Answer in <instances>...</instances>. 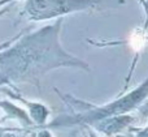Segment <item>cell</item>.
Here are the masks:
<instances>
[{
  "instance_id": "cell-1",
  "label": "cell",
  "mask_w": 148,
  "mask_h": 137,
  "mask_svg": "<svg viewBox=\"0 0 148 137\" xmlns=\"http://www.w3.org/2000/svg\"><path fill=\"white\" fill-rule=\"evenodd\" d=\"M62 18L25 37H18L7 50L0 51V81H25L57 67H75L88 71L81 59L61 47L59 34Z\"/></svg>"
},
{
  "instance_id": "cell-2",
  "label": "cell",
  "mask_w": 148,
  "mask_h": 137,
  "mask_svg": "<svg viewBox=\"0 0 148 137\" xmlns=\"http://www.w3.org/2000/svg\"><path fill=\"white\" fill-rule=\"evenodd\" d=\"M125 0H26L23 13L31 21H46L83 10H101L122 5Z\"/></svg>"
},
{
  "instance_id": "cell-3",
  "label": "cell",
  "mask_w": 148,
  "mask_h": 137,
  "mask_svg": "<svg viewBox=\"0 0 148 137\" xmlns=\"http://www.w3.org/2000/svg\"><path fill=\"white\" fill-rule=\"evenodd\" d=\"M148 98V77L139 84L136 88L130 90L129 93L123 94L122 97L114 99L113 102L104 104V106H96V107H88V109H81L83 111L79 115H77L72 123H86V124H92L97 120L105 119L109 116H117V115H126L129 112L138 110L140 104H143Z\"/></svg>"
},
{
  "instance_id": "cell-4",
  "label": "cell",
  "mask_w": 148,
  "mask_h": 137,
  "mask_svg": "<svg viewBox=\"0 0 148 137\" xmlns=\"http://www.w3.org/2000/svg\"><path fill=\"white\" fill-rule=\"evenodd\" d=\"M134 123V116L126 114V115H117V116H109L105 119L97 120V122L90 124L96 131L104 133L105 136L112 137L116 133H120L122 131L127 129Z\"/></svg>"
},
{
  "instance_id": "cell-5",
  "label": "cell",
  "mask_w": 148,
  "mask_h": 137,
  "mask_svg": "<svg viewBox=\"0 0 148 137\" xmlns=\"http://www.w3.org/2000/svg\"><path fill=\"white\" fill-rule=\"evenodd\" d=\"M139 114H140V116L143 118V119H148V101H146L143 104H140L138 109Z\"/></svg>"
},
{
  "instance_id": "cell-6",
  "label": "cell",
  "mask_w": 148,
  "mask_h": 137,
  "mask_svg": "<svg viewBox=\"0 0 148 137\" xmlns=\"http://www.w3.org/2000/svg\"><path fill=\"white\" fill-rule=\"evenodd\" d=\"M134 132H135L136 137H148V132L144 129H142V128H139V129H133Z\"/></svg>"
},
{
  "instance_id": "cell-7",
  "label": "cell",
  "mask_w": 148,
  "mask_h": 137,
  "mask_svg": "<svg viewBox=\"0 0 148 137\" xmlns=\"http://www.w3.org/2000/svg\"><path fill=\"white\" fill-rule=\"evenodd\" d=\"M142 3L144 4V8H146V12L148 13V0H142Z\"/></svg>"
},
{
  "instance_id": "cell-8",
  "label": "cell",
  "mask_w": 148,
  "mask_h": 137,
  "mask_svg": "<svg viewBox=\"0 0 148 137\" xmlns=\"http://www.w3.org/2000/svg\"><path fill=\"white\" fill-rule=\"evenodd\" d=\"M8 10H9V8H4V9H1V10H0V17H1V16L4 15L5 12H8Z\"/></svg>"
},
{
  "instance_id": "cell-9",
  "label": "cell",
  "mask_w": 148,
  "mask_h": 137,
  "mask_svg": "<svg viewBox=\"0 0 148 137\" xmlns=\"http://www.w3.org/2000/svg\"><path fill=\"white\" fill-rule=\"evenodd\" d=\"M90 137H97L96 135H95L94 132H91V129H90Z\"/></svg>"
},
{
  "instance_id": "cell-10",
  "label": "cell",
  "mask_w": 148,
  "mask_h": 137,
  "mask_svg": "<svg viewBox=\"0 0 148 137\" xmlns=\"http://www.w3.org/2000/svg\"><path fill=\"white\" fill-rule=\"evenodd\" d=\"M142 129H144V131H147V132H148V124L146 125V127H144V128H142Z\"/></svg>"
}]
</instances>
